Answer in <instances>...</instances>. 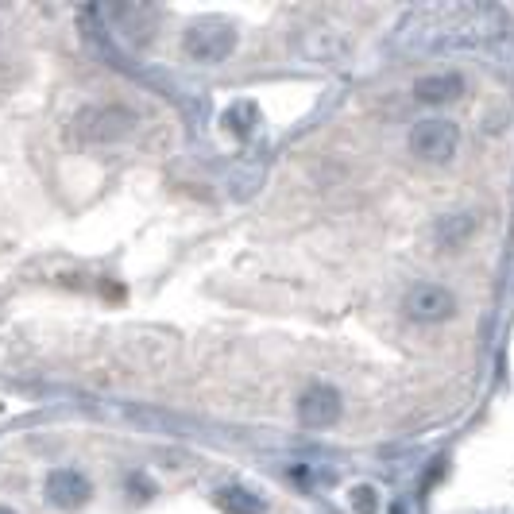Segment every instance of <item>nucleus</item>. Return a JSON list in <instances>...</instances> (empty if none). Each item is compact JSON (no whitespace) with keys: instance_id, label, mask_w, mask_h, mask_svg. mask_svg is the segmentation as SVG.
Returning a JSON list of instances; mask_svg holds the SVG:
<instances>
[{"instance_id":"obj_1","label":"nucleus","mask_w":514,"mask_h":514,"mask_svg":"<svg viewBox=\"0 0 514 514\" xmlns=\"http://www.w3.org/2000/svg\"><path fill=\"white\" fill-rule=\"evenodd\" d=\"M507 12L495 4H426L414 8L399 28L406 51H472L507 35Z\"/></svg>"},{"instance_id":"obj_2","label":"nucleus","mask_w":514,"mask_h":514,"mask_svg":"<svg viewBox=\"0 0 514 514\" xmlns=\"http://www.w3.org/2000/svg\"><path fill=\"white\" fill-rule=\"evenodd\" d=\"M460 132L453 120H422L410 132V151L426 163H449L457 155Z\"/></svg>"},{"instance_id":"obj_3","label":"nucleus","mask_w":514,"mask_h":514,"mask_svg":"<svg viewBox=\"0 0 514 514\" xmlns=\"http://www.w3.org/2000/svg\"><path fill=\"white\" fill-rule=\"evenodd\" d=\"M236 47V31L225 20H201L186 31V55L194 62H221Z\"/></svg>"},{"instance_id":"obj_4","label":"nucleus","mask_w":514,"mask_h":514,"mask_svg":"<svg viewBox=\"0 0 514 514\" xmlns=\"http://www.w3.org/2000/svg\"><path fill=\"white\" fill-rule=\"evenodd\" d=\"M402 310L410 321H422V325H437V321H449L457 314V298L445 290V286H433V283H418L406 290L402 298Z\"/></svg>"},{"instance_id":"obj_5","label":"nucleus","mask_w":514,"mask_h":514,"mask_svg":"<svg viewBox=\"0 0 514 514\" xmlns=\"http://www.w3.org/2000/svg\"><path fill=\"white\" fill-rule=\"evenodd\" d=\"M132 124H136V116L128 113V109H120V105H93V109H86V113L78 116V132L93 143L120 140V136L132 132Z\"/></svg>"},{"instance_id":"obj_6","label":"nucleus","mask_w":514,"mask_h":514,"mask_svg":"<svg viewBox=\"0 0 514 514\" xmlns=\"http://www.w3.org/2000/svg\"><path fill=\"white\" fill-rule=\"evenodd\" d=\"M298 418L302 426L325 429L341 418V395L333 387H310L302 399H298Z\"/></svg>"},{"instance_id":"obj_7","label":"nucleus","mask_w":514,"mask_h":514,"mask_svg":"<svg viewBox=\"0 0 514 514\" xmlns=\"http://www.w3.org/2000/svg\"><path fill=\"white\" fill-rule=\"evenodd\" d=\"M89 480L78 472V468H55L51 476H47V495L55 499L62 511H74V507H82L89 499Z\"/></svg>"},{"instance_id":"obj_8","label":"nucleus","mask_w":514,"mask_h":514,"mask_svg":"<svg viewBox=\"0 0 514 514\" xmlns=\"http://www.w3.org/2000/svg\"><path fill=\"white\" fill-rule=\"evenodd\" d=\"M414 93L426 105H445V101H457L464 93V78L460 74H429V78H418Z\"/></svg>"},{"instance_id":"obj_9","label":"nucleus","mask_w":514,"mask_h":514,"mask_svg":"<svg viewBox=\"0 0 514 514\" xmlns=\"http://www.w3.org/2000/svg\"><path fill=\"white\" fill-rule=\"evenodd\" d=\"M476 213H457V217H441L437 225H433V240H437V248H460L472 232H476Z\"/></svg>"},{"instance_id":"obj_10","label":"nucleus","mask_w":514,"mask_h":514,"mask_svg":"<svg viewBox=\"0 0 514 514\" xmlns=\"http://www.w3.org/2000/svg\"><path fill=\"white\" fill-rule=\"evenodd\" d=\"M221 507H225L229 514H263L259 495L244 491V487H229V491H221Z\"/></svg>"},{"instance_id":"obj_11","label":"nucleus","mask_w":514,"mask_h":514,"mask_svg":"<svg viewBox=\"0 0 514 514\" xmlns=\"http://www.w3.org/2000/svg\"><path fill=\"white\" fill-rule=\"evenodd\" d=\"M252 124H256V105H232L229 113H225V128H232L236 136H248L252 132Z\"/></svg>"},{"instance_id":"obj_12","label":"nucleus","mask_w":514,"mask_h":514,"mask_svg":"<svg viewBox=\"0 0 514 514\" xmlns=\"http://www.w3.org/2000/svg\"><path fill=\"white\" fill-rule=\"evenodd\" d=\"M352 511L356 514H375L379 511V491L372 484L352 487Z\"/></svg>"},{"instance_id":"obj_13","label":"nucleus","mask_w":514,"mask_h":514,"mask_svg":"<svg viewBox=\"0 0 514 514\" xmlns=\"http://www.w3.org/2000/svg\"><path fill=\"white\" fill-rule=\"evenodd\" d=\"M0 514H12V511H8V507H0Z\"/></svg>"}]
</instances>
